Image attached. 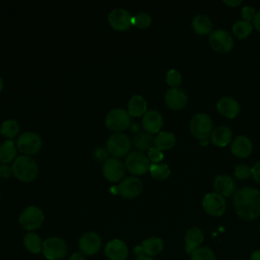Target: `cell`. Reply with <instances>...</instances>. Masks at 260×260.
I'll use <instances>...</instances> for the list:
<instances>
[{"mask_svg":"<svg viewBox=\"0 0 260 260\" xmlns=\"http://www.w3.org/2000/svg\"><path fill=\"white\" fill-rule=\"evenodd\" d=\"M234 209L244 220H253L260 216V190L244 187L234 194Z\"/></svg>","mask_w":260,"mask_h":260,"instance_id":"1","label":"cell"},{"mask_svg":"<svg viewBox=\"0 0 260 260\" xmlns=\"http://www.w3.org/2000/svg\"><path fill=\"white\" fill-rule=\"evenodd\" d=\"M11 170L16 179L25 183L34 181L39 173V167L37 162L28 155L18 156L13 161Z\"/></svg>","mask_w":260,"mask_h":260,"instance_id":"2","label":"cell"},{"mask_svg":"<svg viewBox=\"0 0 260 260\" xmlns=\"http://www.w3.org/2000/svg\"><path fill=\"white\" fill-rule=\"evenodd\" d=\"M190 131L199 140H207L213 131L211 118L205 113L195 114L190 120Z\"/></svg>","mask_w":260,"mask_h":260,"instance_id":"3","label":"cell"},{"mask_svg":"<svg viewBox=\"0 0 260 260\" xmlns=\"http://www.w3.org/2000/svg\"><path fill=\"white\" fill-rule=\"evenodd\" d=\"M67 244L59 237H50L43 242L42 254L48 260H60L67 255Z\"/></svg>","mask_w":260,"mask_h":260,"instance_id":"4","label":"cell"},{"mask_svg":"<svg viewBox=\"0 0 260 260\" xmlns=\"http://www.w3.org/2000/svg\"><path fill=\"white\" fill-rule=\"evenodd\" d=\"M45 219L44 212L37 206H28L19 215V223L27 232L39 229Z\"/></svg>","mask_w":260,"mask_h":260,"instance_id":"5","label":"cell"},{"mask_svg":"<svg viewBox=\"0 0 260 260\" xmlns=\"http://www.w3.org/2000/svg\"><path fill=\"white\" fill-rule=\"evenodd\" d=\"M131 125V117L124 109L117 108L111 110L106 116V126L115 132L127 129Z\"/></svg>","mask_w":260,"mask_h":260,"instance_id":"6","label":"cell"},{"mask_svg":"<svg viewBox=\"0 0 260 260\" xmlns=\"http://www.w3.org/2000/svg\"><path fill=\"white\" fill-rule=\"evenodd\" d=\"M131 148V140L126 134L114 133L107 140V150L115 157H122L128 154Z\"/></svg>","mask_w":260,"mask_h":260,"instance_id":"7","label":"cell"},{"mask_svg":"<svg viewBox=\"0 0 260 260\" xmlns=\"http://www.w3.org/2000/svg\"><path fill=\"white\" fill-rule=\"evenodd\" d=\"M42 138L39 134L35 132H24L22 133L16 141L17 149L26 155L36 154L40 151L42 147Z\"/></svg>","mask_w":260,"mask_h":260,"instance_id":"8","label":"cell"},{"mask_svg":"<svg viewBox=\"0 0 260 260\" xmlns=\"http://www.w3.org/2000/svg\"><path fill=\"white\" fill-rule=\"evenodd\" d=\"M150 165L148 157L141 151H133L129 153L125 161L127 171L135 176L144 175L149 171Z\"/></svg>","mask_w":260,"mask_h":260,"instance_id":"9","label":"cell"},{"mask_svg":"<svg viewBox=\"0 0 260 260\" xmlns=\"http://www.w3.org/2000/svg\"><path fill=\"white\" fill-rule=\"evenodd\" d=\"M202 207L204 211L211 216H221L226 210V201L222 195L211 192L204 196Z\"/></svg>","mask_w":260,"mask_h":260,"instance_id":"10","label":"cell"},{"mask_svg":"<svg viewBox=\"0 0 260 260\" xmlns=\"http://www.w3.org/2000/svg\"><path fill=\"white\" fill-rule=\"evenodd\" d=\"M209 45L217 53H229L234 47L232 36L224 29H216L209 35Z\"/></svg>","mask_w":260,"mask_h":260,"instance_id":"11","label":"cell"},{"mask_svg":"<svg viewBox=\"0 0 260 260\" xmlns=\"http://www.w3.org/2000/svg\"><path fill=\"white\" fill-rule=\"evenodd\" d=\"M78 248L84 256L94 255L102 248V238L95 232H86L79 238Z\"/></svg>","mask_w":260,"mask_h":260,"instance_id":"12","label":"cell"},{"mask_svg":"<svg viewBox=\"0 0 260 260\" xmlns=\"http://www.w3.org/2000/svg\"><path fill=\"white\" fill-rule=\"evenodd\" d=\"M132 15L124 8H115L109 13L110 25L116 30H126L132 25Z\"/></svg>","mask_w":260,"mask_h":260,"instance_id":"13","label":"cell"},{"mask_svg":"<svg viewBox=\"0 0 260 260\" xmlns=\"http://www.w3.org/2000/svg\"><path fill=\"white\" fill-rule=\"evenodd\" d=\"M103 174L109 182L116 183L123 179L125 175V166L116 157L108 158L103 165Z\"/></svg>","mask_w":260,"mask_h":260,"instance_id":"14","label":"cell"},{"mask_svg":"<svg viewBox=\"0 0 260 260\" xmlns=\"http://www.w3.org/2000/svg\"><path fill=\"white\" fill-rule=\"evenodd\" d=\"M117 188L118 193L123 198L132 199L137 197L141 193L143 189V184L136 177H127L120 183V185Z\"/></svg>","mask_w":260,"mask_h":260,"instance_id":"15","label":"cell"},{"mask_svg":"<svg viewBox=\"0 0 260 260\" xmlns=\"http://www.w3.org/2000/svg\"><path fill=\"white\" fill-rule=\"evenodd\" d=\"M128 247L120 239H113L105 247V254L110 260H126L128 257Z\"/></svg>","mask_w":260,"mask_h":260,"instance_id":"16","label":"cell"},{"mask_svg":"<svg viewBox=\"0 0 260 260\" xmlns=\"http://www.w3.org/2000/svg\"><path fill=\"white\" fill-rule=\"evenodd\" d=\"M165 102L170 109L181 110L186 107L188 98L183 89L179 87H172L166 92Z\"/></svg>","mask_w":260,"mask_h":260,"instance_id":"17","label":"cell"},{"mask_svg":"<svg viewBox=\"0 0 260 260\" xmlns=\"http://www.w3.org/2000/svg\"><path fill=\"white\" fill-rule=\"evenodd\" d=\"M162 116L156 110H149L142 117V126L144 130L150 134L159 132L162 127Z\"/></svg>","mask_w":260,"mask_h":260,"instance_id":"18","label":"cell"},{"mask_svg":"<svg viewBox=\"0 0 260 260\" xmlns=\"http://www.w3.org/2000/svg\"><path fill=\"white\" fill-rule=\"evenodd\" d=\"M216 109L219 114L225 118L233 119L240 113L239 103L231 96H222L216 104Z\"/></svg>","mask_w":260,"mask_h":260,"instance_id":"19","label":"cell"},{"mask_svg":"<svg viewBox=\"0 0 260 260\" xmlns=\"http://www.w3.org/2000/svg\"><path fill=\"white\" fill-rule=\"evenodd\" d=\"M231 150L233 154L240 158L248 157L253 150L252 141L245 135H240L236 137L232 143Z\"/></svg>","mask_w":260,"mask_h":260,"instance_id":"20","label":"cell"},{"mask_svg":"<svg viewBox=\"0 0 260 260\" xmlns=\"http://www.w3.org/2000/svg\"><path fill=\"white\" fill-rule=\"evenodd\" d=\"M204 241L203 232L199 228H191L185 234V251L187 254H191L198 249Z\"/></svg>","mask_w":260,"mask_h":260,"instance_id":"21","label":"cell"},{"mask_svg":"<svg viewBox=\"0 0 260 260\" xmlns=\"http://www.w3.org/2000/svg\"><path fill=\"white\" fill-rule=\"evenodd\" d=\"M213 188L216 193L222 196H232L236 193V183L226 175L216 176L213 181Z\"/></svg>","mask_w":260,"mask_h":260,"instance_id":"22","label":"cell"},{"mask_svg":"<svg viewBox=\"0 0 260 260\" xmlns=\"http://www.w3.org/2000/svg\"><path fill=\"white\" fill-rule=\"evenodd\" d=\"M211 142L218 147L226 146L233 137L232 130L226 126H220L215 128L211 133Z\"/></svg>","mask_w":260,"mask_h":260,"instance_id":"23","label":"cell"},{"mask_svg":"<svg viewBox=\"0 0 260 260\" xmlns=\"http://www.w3.org/2000/svg\"><path fill=\"white\" fill-rule=\"evenodd\" d=\"M128 114L130 117H141L147 112V103L142 95L135 94L128 102Z\"/></svg>","mask_w":260,"mask_h":260,"instance_id":"24","label":"cell"},{"mask_svg":"<svg viewBox=\"0 0 260 260\" xmlns=\"http://www.w3.org/2000/svg\"><path fill=\"white\" fill-rule=\"evenodd\" d=\"M192 28L199 36L210 35L212 30L211 19L205 14H198L192 20Z\"/></svg>","mask_w":260,"mask_h":260,"instance_id":"25","label":"cell"},{"mask_svg":"<svg viewBox=\"0 0 260 260\" xmlns=\"http://www.w3.org/2000/svg\"><path fill=\"white\" fill-rule=\"evenodd\" d=\"M141 249L143 254L153 257L161 253L164 249V242L158 237H150L142 242Z\"/></svg>","mask_w":260,"mask_h":260,"instance_id":"26","label":"cell"},{"mask_svg":"<svg viewBox=\"0 0 260 260\" xmlns=\"http://www.w3.org/2000/svg\"><path fill=\"white\" fill-rule=\"evenodd\" d=\"M176 144V136L172 132L161 131L158 132L156 137L154 138V147L159 150H168L175 146Z\"/></svg>","mask_w":260,"mask_h":260,"instance_id":"27","label":"cell"},{"mask_svg":"<svg viewBox=\"0 0 260 260\" xmlns=\"http://www.w3.org/2000/svg\"><path fill=\"white\" fill-rule=\"evenodd\" d=\"M23 245L28 252L32 254H39L42 252L43 241L40 238V236L37 235L36 233L28 232L23 237Z\"/></svg>","mask_w":260,"mask_h":260,"instance_id":"28","label":"cell"},{"mask_svg":"<svg viewBox=\"0 0 260 260\" xmlns=\"http://www.w3.org/2000/svg\"><path fill=\"white\" fill-rule=\"evenodd\" d=\"M16 156V146L12 139H7L0 144V164L6 165Z\"/></svg>","mask_w":260,"mask_h":260,"instance_id":"29","label":"cell"},{"mask_svg":"<svg viewBox=\"0 0 260 260\" xmlns=\"http://www.w3.org/2000/svg\"><path fill=\"white\" fill-rule=\"evenodd\" d=\"M132 141L135 147L141 150V152L145 150L148 151L154 145V138L151 136L150 133H147V132H138L133 137Z\"/></svg>","mask_w":260,"mask_h":260,"instance_id":"30","label":"cell"},{"mask_svg":"<svg viewBox=\"0 0 260 260\" xmlns=\"http://www.w3.org/2000/svg\"><path fill=\"white\" fill-rule=\"evenodd\" d=\"M19 132V124L17 121L9 119L4 121L0 127V134L6 138H13Z\"/></svg>","mask_w":260,"mask_h":260,"instance_id":"31","label":"cell"},{"mask_svg":"<svg viewBox=\"0 0 260 260\" xmlns=\"http://www.w3.org/2000/svg\"><path fill=\"white\" fill-rule=\"evenodd\" d=\"M148 172L153 179L158 181H164L171 175L170 168L165 164H151Z\"/></svg>","mask_w":260,"mask_h":260,"instance_id":"32","label":"cell"},{"mask_svg":"<svg viewBox=\"0 0 260 260\" xmlns=\"http://www.w3.org/2000/svg\"><path fill=\"white\" fill-rule=\"evenodd\" d=\"M252 23L246 20H238L233 25V32L238 39H245L252 32Z\"/></svg>","mask_w":260,"mask_h":260,"instance_id":"33","label":"cell"},{"mask_svg":"<svg viewBox=\"0 0 260 260\" xmlns=\"http://www.w3.org/2000/svg\"><path fill=\"white\" fill-rule=\"evenodd\" d=\"M190 256V260H216L214 252L208 247H199Z\"/></svg>","mask_w":260,"mask_h":260,"instance_id":"34","label":"cell"},{"mask_svg":"<svg viewBox=\"0 0 260 260\" xmlns=\"http://www.w3.org/2000/svg\"><path fill=\"white\" fill-rule=\"evenodd\" d=\"M151 23V17L145 12H140L132 17V24L138 28H146Z\"/></svg>","mask_w":260,"mask_h":260,"instance_id":"35","label":"cell"},{"mask_svg":"<svg viewBox=\"0 0 260 260\" xmlns=\"http://www.w3.org/2000/svg\"><path fill=\"white\" fill-rule=\"evenodd\" d=\"M167 83L172 87H178L182 82V76L181 73L176 69H171L167 72L166 75Z\"/></svg>","mask_w":260,"mask_h":260,"instance_id":"36","label":"cell"},{"mask_svg":"<svg viewBox=\"0 0 260 260\" xmlns=\"http://www.w3.org/2000/svg\"><path fill=\"white\" fill-rule=\"evenodd\" d=\"M235 176L239 180H247L252 176L251 168L246 165H238L235 168Z\"/></svg>","mask_w":260,"mask_h":260,"instance_id":"37","label":"cell"},{"mask_svg":"<svg viewBox=\"0 0 260 260\" xmlns=\"http://www.w3.org/2000/svg\"><path fill=\"white\" fill-rule=\"evenodd\" d=\"M147 157L152 164H159L164 159V153L161 150L153 146L147 151Z\"/></svg>","mask_w":260,"mask_h":260,"instance_id":"38","label":"cell"},{"mask_svg":"<svg viewBox=\"0 0 260 260\" xmlns=\"http://www.w3.org/2000/svg\"><path fill=\"white\" fill-rule=\"evenodd\" d=\"M241 15L243 17V20H246V21H253L255 15H256V11L254 9V7H251V6H244L241 10Z\"/></svg>","mask_w":260,"mask_h":260,"instance_id":"39","label":"cell"},{"mask_svg":"<svg viewBox=\"0 0 260 260\" xmlns=\"http://www.w3.org/2000/svg\"><path fill=\"white\" fill-rule=\"evenodd\" d=\"M252 171V177L254 180L260 184V161L255 162V165L251 168Z\"/></svg>","mask_w":260,"mask_h":260,"instance_id":"40","label":"cell"},{"mask_svg":"<svg viewBox=\"0 0 260 260\" xmlns=\"http://www.w3.org/2000/svg\"><path fill=\"white\" fill-rule=\"evenodd\" d=\"M11 173H12V170L9 167H7L6 165L0 166V177L1 178H8Z\"/></svg>","mask_w":260,"mask_h":260,"instance_id":"41","label":"cell"},{"mask_svg":"<svg viewBox=\"0 0 260 260\" xmlns=\"http://www.w3.org/2000/svg\"><path fill=\"white\" fill-rule=\"evenodd\" d=\"M94 156H95L99 160H104V159L108 156V153H107L103 148H98V149L94 151Z\"/></svg>","mask_w":260,"mask_h":260,"instance_id":"42","label":"cell"},{"mask_svg":"<svg viewBox=\"0 0 260 260\" xmlns=\"http://www.w3.org/2000/svg\"><path fill=\"white\" fill-rule=\"evenodd\" d=\"M253 24H254V27L260 32V11H258L253 19Z\"/></svg>","mask_w":260,"mask_h":260,"instance_id":"43","label":"cell"},{"mask_svg":"<svg viewBox=\"0 0 260 260\" xmlns=\"http://www.w3.org/2000/svg\"><path fill=\"white\" fill-rule=\"evenodd\" d=\"M69 260H85V256L81 252H75L69 257Z\"/></svg>","mask_w":260,"mask_h":260,"instance_id":"44","label":"cell"},{"mask_svg":"<svg viewBox=\"0 0 260 260\" xmlns=\"http://www.w3.org/2000/svg\"><path fill=\"white\" fill-rule=\"evenodd\" d=\"M223 3L230 7H237V6L241 5L242 1L241 0H224Z\"/></svg>","mask_w":260,"mask_h":260,"instance_id":"45","label":"cell"},{"mask_svg":"<svg viewBox=\"0 0 260 260\" xmlns=\"http://www.w3.org/2000/svg\"><path fill=\"white\" fill-rule=\"evenodd\" d=\"M251 260H260V250H256L251 254Z\"/></svg>","mask_w":260,"mask_h":260,"instance_id":"46","label":"cell"},{"mask_svg":"<svg viewBox=\"0 0 260 260\" xmlns=\"http://www.w3.org/2000/svg\"><path fill=\"white\" fill-rule=\"evenodd\" d=\"M135 260H153V258L150 257V256H147V255H145V254H142V255L136 256Z\"/></svg>","mask_w":260,"mask_h":260,"instance_id":"47","label":"cell"},{"mask_svg":"<svg viewBox=\"0 0 260 260\" xmlns=\"http://www.w3.org/2000/svg\"><path fill=\"white\" fill-rule=\"evenodd\" d=\"M138 130H139L138 125H137V124H134V125L132 126V131H133V132H137Z\"/></svg>","mask_w":260,"mask_h":260,"instance_id":"48","label":"cell"},{"mask_svg":"<svg viewBox=\"0 0 260 260\" xmlns=\"http://www.w3.org/2000/svg\"><path fill=\"white\" fill-rule=\"evenodd\" d=\"M2 89H3V80H2V78L0 77V92H1Z\"/></svg>","mask_w":260,"mask_h":260,"instance_id":"49","label":"cell"},{"mask_svg":"<svg viewBox=\"0 0 260 260\" xmlns=\"http://www.w3.org/2000/svg\"><path fill=\"white\" fill-rule=\"evenodd\" d=\"M259 231H260V224H259Z\"/></svg>","mask_w":260,"mask_h":260,"instance_id":"50","label":"cell"},{"mask_svg":"<svg viewBox=\"0 0 260 260\" xmlns=\"http://www.w3.org/2000/svg\"><path fill=\"white\" fill-rule=\"evenodd\" d=\"M0 200H1V195H0Z\"/></svg>","mask_w":260,"mask_h":260,"instance_id":"51","label":"cell"}]
</instances>
